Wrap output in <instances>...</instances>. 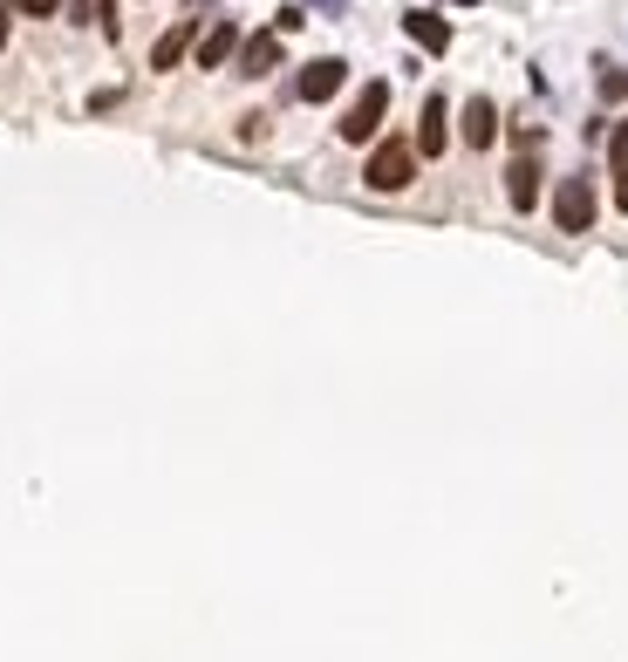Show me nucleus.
I'll return each mask as SVG.
<instances>
[{
	"label": "nucleus",
	"instance_id": "9",
	"mask_svg": "<svg viewBox=\"0 0 628 662\" xmlns=\"http://www.w3.org/2000/svg\"><path fill=\"white\" fill-rule=\"evenodd\" d=\"M233 55H239V28L233 21H212V28L198 35V69H226Z\"/></svg>",
	"mask_w": 628,
	"mask_h": 662
},
{
	"label": "nucleus",
	"instance_id": "15",
	"mask_svg": "<svg viewBox=\"0 0 628 662\" xmlns=\"http://www.w3.org/2000/svg\"><path fill=\"white\" fill-rule=\"evenodd\" d=\"M7 35H14V0H0V48H7Z\"/></svg>",
	"mask_w": 628,
	"mask_h": 662
},
{
	"label": "nucleus",
	"instance_id": "13",
	"mask_svg": "<svg viewBox=\"0 0 628 662\" xmlns=\"http://www.w3.org/2000/svg\"><path fill=\"white\" fill-rule=\"evenodd\" d=\"M608 164L628 171V123H615V137H608Z\"/></svg>",
	"mask_w": 628,
	"mask_h": 662
},
{
	"label": "nucleus",
	"instance_id": "17",
	"mask_svg": "<svg viewBox=\"0 0 628 662\" xmlns=\"http://www.w3.org/2000/svg\"><path fill=\"white\" fill-rule=\"evenodd\" d=\"M458 7H478V0H458Z\"/></svg>",
	"mask_w": 628,
	"mask_h": 662
},
{
	"label": "nucleus",
	"instance_id": "3",
	"mask_svg": "<svg viewBox=\"0 0 628 662\" xmlns=\"http://www.w3.org/2000/svg\"><path fill=\"white\" fill-rule=\"evenodd\" d=\"M506 198H512V212L540 205V137L533 130H519V157L506 164Z\"/></svg>",
	"mask_w": 628,
	"mask_h": 662
},
{
	"label": "nucleus",
	"instance_id": "1",
	"mask_svg": "<svg viewBox=\"0 0 628 662\" xmlns=\"http://www.w3.org/2000/svg\"><path fill=\"white\" fill-rule=\"evenodd\" d=\"M383 117H390V82L383 76H369L362 89H355V103L342 110V144H376V130H383Z\"/></svg>",
	"mask_w": 628,
	"mask_h": 662
},
{
	"label": "nucleus",
	"instance_id": "12",
	"mask_svg": "<svg viewBox=\"0 0 628 662\" xmlns=\"http://www.w3.org/2000/svg\"><path fill=\"white\" fill-rule=\"evenodd\" d=\"M628 96V69H601V103H622Z\"/></svg>",
	"mask_w": 628,
	"mask_h": 662
},
{
	"label": "nucleus",
	"instance_id": "7",
	"mask_svg": "<svg viewBox=\"0 0 628 662\" xmlns=\"http://www.w3.org/2000/svg\"><path fill=\"white\" fill-rule=\"evenodd\" d=\"M274 69H280V35H274V28H267V35H246V41H239V76L260 82V76H274Z\"/></svg>",
	"mask_w": 628,
	"mask_h": 662
},
{
	"label": "nucleus",
	"instance_id": "5",
	"mask_svg": "<svg viewBox=\"0 0 628 662\" xmlns=\"http://www.w3.org/2000/svg\"><path fill=\"white\" fill-rule=\"evenodd\" d=\"M342 82H349V62L321 55V62H308V69H301L294 96H301V103H328V96H342Z\"/></svg>",
	"mask_w": 628,
	"mask_h": 662
},
{
	"label": "nucleus",
	"instance_id": "11",
	"mask_svg": "<svg viewBox=\"0 0 628 662\" xmlns=\"http://www.w3.org/2000/svg\"><path fill=\"white\" fill-rule=\"evenodd\" d=\"M192 41H198V28H192V21H178V28H164V35H157V48H151V69H178Z\"/></svg>",
	"mask_w": 628,
	"mask_h": 662
},
{
	"label": "nucleus",
	"instance_id": "4",
	"mask_svg": "<svg viewBox=\"0 0 628 662\" xmlns=\"http://www.w3.org/2000/svg\"><path fill=\"white\" fill-rule=\"evenodd\" d=\"M553 226L560 233H588L594 226V178H560L553 185Z\"/></svg>",
	"mask_w": 628,
	"mask_h": 662
},
{
	"label": "nucleus",
	"instance_id": "14",
	"mask_svg": "<svg viewBox=\"0 0 628 662\" xmlns=\"http://www.w3.org/2000/svg\"><path fill=\"white\" fill-rule=\"evenodd\" d=\"M14 14H35V21H55V14H62V0H14Z\"/></svg>",
	"mask_w": 628,
	"mask_h": 662
},
{
	"label": "nucleus",
	"instance_id": "16",
	"mask_svg": "<svg viewBox=\"0 0 628 662\" xmlns=\"http://www.w3.org/2000/svg\"><path fill=\"white\" fill-rule=\"evenodd\" d=\"M615 205H622V219H628V171H615Z\"/></svg>",
	"mask_w": 628,
	"mask_h": 662
},
{
	"label": "nucleus",
	"instance_id": "10",
	"mask_svg": "<svg viewBox=\"0 0 628 662\" xmlns=\"http://www.w3.org/2000/svg\"><path fill=\"white\" fill-rule=\"evenodd\" d=\"M492 137H499V110H492V96H471V103H465V144H471V151H485Z\"/></svg>",
	"mask_w": 628,
	"mask_h": 662
},
{
	"label": "nucleus",
	"instance_id": "2",
	"mask_svg": "<svg viewBox=\"0 0 628 662\" xmlns=\"http://www.w3.org/2000/svg\"><path fill=\"white\" fill-rule=\"evenodd\" d=\"M417 178V144L410 137H383L376 151H369V164H362V185L369 192H403Z\"/></svg>",
	"mask_w": 628,
	"mask_h": 662
},
{
	"label": "nucleus",
	"instance_id": "8",
	"mask_svg": "<svg viewBox=\"0 0 628 662\" xmlns=\"http://www.w3.org/2000/svg\"><path fill=\"white\" fill-rule=\"evenodd\" d=\"M403 35L417 41L424 55H444V48H451V21H444V14H424V7H410V14H403Z\"/></svg>",
	"mask_w": 628,
	"mask_h": 662
},
{
	"label": "nucleus",
	"instance_id": "6",
	"mask_svg": "<svg viewBox=\"0 0 628 662\" xmlns=\"http://www.w3.org/2000/svg\"><path fill=\"white\" fill-rule=\"evenodd\" d=\"M444 144H451V103L431 96L424 103V123H417V157H444Z\"/></svg>",
	"mask_w": 628,
	"mask_h": 662
}]
</instances>
